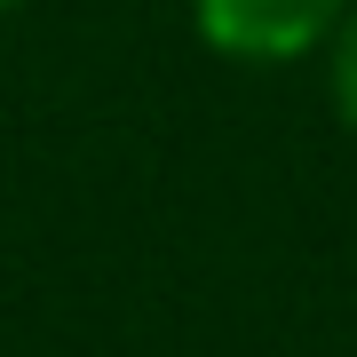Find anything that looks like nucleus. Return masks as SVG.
Wrapping results in <instances>:
<instances>
[{
	"label": "nucleus",
	"mask_w": 357,
	"mask_h": 357,
	"mask_svg": "<svg viewBox=\"0 0 357 357\" xmlns=\"http://www.w3.org/2000/svg\"><path fill=\"white\" fill-rule=\"evenodd\" d=\"M349 0H191V24L215 56L230 64H294L318 56Z\"/></svg>",
	"instance_id": "nucleus-1"
},
{
	"label": "nucleus",
	"mask_w": 357,
	"mask_h": 357,
	"mask_svg": "<svg viewBox=\"0 0 357 357\" xmlns=\"http://www.w3.org/2000/svg\"><path fill=\"white\" fill-rule=\"evenodd\" d=\"M8 8H24V0H0V16H8Z\"/></svg>",
	"instance_id": "nucleus-3"
},
{
	"label": "nucleus",
	"mask_w": 357,
	"mask_h": 357,
	"mask_svg": "<svg viewBox=\"0 0 357 357\" xmlns=\"http://www.w3.org/2000/svg\"><path fill=\"white\" fill-rule=\"evenodd\" d=\"M326 96H333V119L357 135V0H349V16L326 40Z\"/></svg>",
	"instance_id": "nucleus-2"
}]
</instances>
